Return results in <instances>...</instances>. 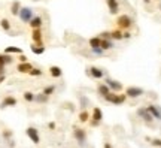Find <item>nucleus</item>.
I'll list each match as a JSON object with an SVG mask.
<instances>
[{
	"label": "nucleus",
	"mask_w": 161,
	"mask_h": 148,
	"mask_svg": "<svg viewBox=\"0 0 161 148\" xmlns=\"http://www.w3.org/2000/svg\"><path fill=\"white\" fill-rule=\"evenodd\" d=\"M105 99H106L109 103H113V105H122L125 102V99H127V96L125 94H118V93L115 91H110L107 96H105Z\"/></svg>",
	"instance_id": "f257e3e1"
},
{
	"label": "nucleus",
	"mask_w": 161,
	"mask_h": 148,
	"mask_svg": "<svg viewBox=\"0 0 161 148\" xmlns=\"http://www.w3.org/2000/svg\"><path fill=\"white\" fill-rule=\"evenodd\" d=\"M116 24H118L119 29L128 30V29L133 27V19H131V17H128V15H119L116 18Z\"/></svg>",
	"instance_id": "f03ea898"
},
{
	"label": "nucleus",
	"mask_w": 161,
	"mask_h": 148,
	"mask_svg": "<svg viewBox=\"0 0 161 148\" xmlns=\"http://www.w3.org/2000/svg\"><path fill=\"white\" fill-rule=\"evenodd\" d=\"M18 15H19V19L22 22H30V19L33 18V11L30 8H21Z\"/></svg>",
	"instance_id": "7ed1b4c3"
},
{
	"label": "nucleus",
	"mask_w": 161,
	"mask_h": 148,
	"mask_svg": "<svg viewBox=\"0 0 161 148\" xmlns=\"http://www.w3.org/2000/svg\"><path fill=\"white\" fill-rule=\"evenodd\" d=\"M143 88L140 87H127V90H125V96L127 97H131V99H136V97H140L143 94Z\"/></svg>",
	"instance_id": "20e7f679"
},
{
	"label": "nucleus",
	"mask_w": 161,
	"mask_h": 148,
	"mask_svg": "<svg viewBox=\"0 0 161 148\" xmlns=\"http://www.w3.org/2000/svg\"><path fill=\"white\" fill-rule=\"evenodd\" d=\"M25 133H27V136L32 139V142L33 144H39L40 142V136H39V132L35 129V127H29V129L25 130Z\"/></svg>",
	"instance_id": "39448f33"
},
{
	"label": "nucleus",
	"mask_w": 161,
	"mask_h": 148,
	"mask_svg": "<svg viewBox=\"0 0 161 148\" xmlns=\"http://www.w3.org/2000/svg\"><path fill=\"white\" fill-rule=\"evenodd\" d=\"M73 135H75L76 141H78V142H79L81 145H85V141H87V135H85V130H84V129H75Z\"/></svg>",
	"instance_id": "423d86ee"
},
{
	"label": "nucleus",
	"mask_w": 161,
	"mask_h": 148,
	"mask_svg": "<svg viewBox=\"0 0 161 148\" xmlns=\"http://www.w3.org/2000/svg\"><path fill=\"white\" fill-rule=\"evenodd\" d=\"M106 3H107V8H109V12L112 15H116L119 12V3H118V0H106Z\"/></svg>",
	"instance_id": "0eeeda50"
},
{
	"label": "nucleus",
	"mask_w": 161,
	"mask_h": 148,
	"mask_svg": "<svg viewBox=\"0 0 161 148\" xmlns=\"http://www.w3.org/2000/svg\"><path fill=\"white\" fill-rule=\"evenodd\" d=\"M106 84L109 85V88L115 93H119L122 90V84L119 81H113V79H106Z\"/></svg>",
	"instance_id": "6e6552de"
},
{
	"label": "nucleus",
	"mask_w": 161,
	"mask_h": 148,
	"mask_svg": "<svg viewBox=\"0 0 161 148\" xmlns=\"http://www.w3.org/2000/svg\"><path fill=\"white\" fill-rule=\"evenodd\" d=\"M146 109L149 111V114H151L154 118H157V120H161V109H160V106H157V105H149Z\"/></svg>",
	"instance_id": "1a4fd4ad"
},
{
	"label": "nucleus",
	"mask_w": 161,
	"mask_h": 148,
	"mask_svg": "<svg viewBox=\"0 0 161 148\" xmlns=\"http://www.w3.org/2000/svg\"><path fill=\"white\" fill-rule=\"evenodd\" d=\"M18 103V100L14 97V96H6L2 102V108H8V106H15Z\"/></svg>",
	"instance_id": "9d476101"
},
{
	"label": "nucleus",
	"mask_w": 161,
	"mask_h": 148,
	"mask_svg": "<svg viewBox=\"0 0 161 148\" xmlns=\"http://www.w3.org/2000/svg\"><path fill=\"white\" fill-rule=\"evenodd\" d=\"M33 69V66L29 63V61H24V63H19L17 66V71L19 72V74H29L30 71Z\"/></svg>",
	"instance_id": "9b49d317"
},
{
	"label": "nucleus",
	"mask_w": 161,
	"mask_h": 148,
	"mask_svg": "<svg viewBox=\"0 0 161 148\" xmlns=\"http://www.w3.org/2000/svg\"><path fill=\"white\" fill-rule=\"evenodd\" d=\"M89 75H91L92 78H96V79H102V78L105 76V72H103L102 69L96 67V66H91V67H89Z\"/></svg>",
	"instance_id": "f8f14e48"
},
{
	"label": "nucleus",
	"mask_w": 161,
	"mask_h": 148,
	"mask_svg": "<svg viewBox=\"0 0 161 148\" xmlns=\"http://www.w3.org/2000/svg\"><path fill=\"white\" fill-rule=\"evenodd\" d=\"M91 118L94 120V121H102L103 120V112H102V109L99 108V106H94L92 108V112H91Z\"/></svg>",
	"instance_id": "ddd939ff"
},
{
	"label": "nucleus",
	"mask_w": 161,
	"mask_h": 148,
	"mask_svg": "<svg viewBox=\"0 0 161 148\" xmlns=\"http://www.w3.org/2000/svg\"><path fill=\"white\" fill-rule=\"evenodd\" d=\"M29 24H30L32 29H40L42 24H43V19H42V17H33V18L30 19Z\"/></svg>",
	"instance_id": "4468645a"
},
{
	"label": "nucleus",
	"mask_w": 161,
	"mask_h": 148,
	"mask_svg": "<svg viewBox=\"0 0 161 148\" xmlns=\"http://www.w3.org/2000/svg\"><path fill=\"white\" fill-rule=\"evenodd\" d=\"M32 39H33L35 43H42V30H40V29H33Z\"/></svg>",
	"instance_id": "2eb2a0df"
},
{
	"label": "nucleus",
	"mask_w": 161,
	"mask_h": 148,
	"mask_svg": "<svg viewBox=\"0 0 161 148\" xmlns=\"http://www.w3.org/2000/svg\"><path fill=\"white\" fill-rule=\"evenodd\" d=\"M30 48H32V51L35 53L36 56H40V54L45 53V46H43V43H33Z\"/></svg>",
	"instance_id": "dca6fc26"
},
{
	"label": "nucleus",
	"mask_w": 161,
	"mask_h": 148,
	"mask_svg": "<svg viewBox=\"0 0 161 148\" xmlns=\"http://www.w3.org/2000/svg\"><path fill=\"white\" fill-rule=\"evenodd\" d=\"M137 114H139V115L142 117V118L145 120V121H148V123L154 120V117H152V115L149 114V111H148L146 108H145V109H143V108H142V109H139V111H137Z\"/></svg>",
	"instance_id": "f3484780"
},
{
	"label": "nucleus",
	"mask_w": 161,
	"mask_h": 148,
	"mask_svg": "<svg viewBox=\"0 0 161 148\" xmlns=\"http://www.w3.org/2000/svg\"><path fill=\"white\" fill-rule=\"evenodd\" d=\"M97 91H99V94H100V96H103V97H105V96H107V94L112 91V90L109 88V85H107V84H99Z\"/></svg>",
	"instance_id": "a211bd4d"
},
{
	"label": "nucleus",
	"mask_w": 161,
	"mask_h": 148,
	"mask_svg": "<svg viewBox=\"0 0 161 148\" xmlns=\"http://www.w3.org/2000/svg\"><path fill=\"white\" fill-rule=\"evenodd\" d=\"M14 61V58L11 57V54H0V66H5V64H11Z\"/></svg>",
	"instance_id": "6ab92c4d"
},
{
	"label": "nucleus",
	"mask_w": 161,
	"mask_h": 148,
	"mask_svg": "<svg viewBox=\"0 0 161 148\" xmlns=\"http://www.w3.org/2000/svg\"><path fill=\"white\" fill-rule=\"evenodd\" d=\"M100 48H102L103 51L112 50V48H113V43H112L110 39H102V42H100Z\"/></svg>",
	"instance_id": "aec40b11"
},
{
	"label": "nucleus",
	"mask_w": 161,
	"mask_h": 148,
	"mask_svg": "<svg viewBox=\"0 0 161 148\" xmlns=\"http://www.w3.org/2000/svg\"><path fill=\"white\" fill-rule=\"evenodd\" d=\"M100 42H102V37L96 36V37H91L88 43H89V46H91V50H96V48H100Z\"/></svg>",
	"instance_id": "412c9836"
},
{
	"label": "nucleus",
	"mask_w": 161,
	"mask_h": 148,
	"mask_svg": "<svg viewBox=\"0 0 161 148\" xmlns=\"http://www.w3.org/2000/svg\"><path fill=\"white\" fill-rule=\"evenodd\" d=\"M49 74L52 78H60L61 75H63V71H61V67H58V66H51L49 67Z\"/></svg>",
	"instance_id": "4be33fe9"
},
{
	"label": "nucleus",
	"mask_w": 161,
	"mask_h": 148,
	"mask_svg": "<svg viewBox=\"0 0 161 148\" xmlns=\"http://www.w3.org/2000/svg\"><path fill=\"white\" fill-rule=\"evenodd\" d=\"M5 54H22V50L18 48V46H6Z\"/></svg>",
	"instance_id": "5701e85b"
},
{
	"label": "nucleus",
	"mask_w": 161,
	"mask_h": 148,
	"mask_svg": "<svg viewBox=\"0 0 161 148\" xmlns=\"http://www.w3.org/2000/svg\"><path fill=\"white\" fill-rule=\"evenodd\" d=\"M110 39H115V40H121V39H124V37H122V32H121V29L112 30V32H110Z\"/></svg>",
	"instance_id": "b1692460"
},
{
	"label": "nucleus",
	"mask_w": 161,
	"mask_h": 148,
	"mask_svg": "<svg viewBox=\"0 0 161 148\" xmlns=\"http://www.w3.org/2000/svg\"><path fill=\"white\" fill-rule=\"evenodd\" d=\"M19 9H21L19 2H14L12 6H11V14H12V15H18V14H19Z\"/></svg>",
	"instance_id": "393cba45"
},
{
	"label": "nucleus",
	"mask_w": 161,
	"mask_h": 148,
	"mask_svg": "<svg viewBox=\"0 0 161 148\" xmlns=\"http://www.w3.org/2000/svg\"><path fill=\"white\" fill-rule=\"evenodd\" d=\"M0 27L5 30V32H9L11 30V22H9V19L8 18H3L0 21Z\"/></svg>",
	"instance_id": "a878e982"
},
{
	"label": "nucleus",
	"mask_w": 161,
	"mask_h": 148,
	"mask_svg": "<svg viewBox=\"0 0 161 148\" xmlns=\"http://www.w3.org/2000/svg\"><path fill=\"white\" fill-rule=\"evenodd\" d=\"M22 97H24V100H27V102H33V100L36 99V96L32 91H25L24 94H22Z\"/></svg>",
	"instance_id": "bb28decb"
},
{
	"label": "nucleus",
	"mask_w": 161,
	"mask_h": 148,
	"mask_svg": "<svg viewBox=\"0 0 161 148\" xmlns=\"http://www.w3.org/2000/svg\"><path fill=\"white\" fill-rule=\"evenodd\" d=\"M88 118H89L88 111H82L81 114H79V121H81V123H87Z\"/></svg>",
	"instance_id": "cd10ccee"
},
{
	"label": "nucleus",
	"mask_w": 161,
	"mask_h": 148,
	"mask_svg": "<svg viewBox=\"0 0 161 148\" xmlns=\"http://www.w3.org/2000/svg\"><path fill=\"white\" fill-rule=\"evenodd\" d=\"M42 74H43V72H42L40 69H37V67H33V69L29 72V75H30V76H40Z\"/></svg>",
	"instance_id": "c85d7f7f"
},
{
	"label": "nucleus",
	"mask_w": 161,
	"mask_h": 148,
	"mask_svg": "<svg viewBox=\"0 0 161 148\" xmlns=\"http://www.w3.org/2000/svg\"><path fill=\"white\" fill-rule=\"evenodd\" d=\"M54 90H55V87L54 85H49V87H46L45 90H43V94H46V96H51L54 93Z\"/></svg>",
	"instance_id": "c756f323"
},
{
	"label": "nucleus",
	"mask_w": 161,
	"mask_h": 148,
	"mask_svg": "<svg viewBox=\"0 0 161 148\" xmlns=\"http://www.w3.org/2000/svg\"><path fill=\"white\" fill-rule=\"evenodd\" d=\"M154 147H161V139H152V142H151Z\"/></svg>",
	"instance_id": "7c9ffc66"
},
{
	"label": "nucleus",
	"mask_w": 161,
	"mask_h": 148,
	"mask_svg": "<svg viewBox=\"0 0 161 148\" xmlns=\"http://www.w3.org/2000/svg\"><path fill=\"white\" fill-rule=\"evenodd\" d=\"M102 39H110V32H103L102 35H100Z\"/></svg>",
	"instance_id": "2f4dec72"
},
{
	"label": "nucleus",
	"mask_w": 161,
	"mask_h": 148,
	"mask_svg": "<svg viewBox=\"0 0 161 148\" xmlns=\"http://www.w3.org/2000/svg\"><path fill=\"white\" fill-rule=\"evenodd\" d=\"M122 37H124V39H130V37H131V33H130L128 30H125V32H122Z\"/></svg>",
	"instance_id": "473e14b6"
},
{
	"label": "nucleus",
	"mask_w": 161,
	"mask_h": 148,
	"mask_svg": "<svg viewBox=\"0 0 161 148\" xmlns=\"http://www.w3.org/2000/svg\"><path fill=\"white\" fill-rule=\"evenodd\" d=\"M24 61H27V57L24 54H19V63H24Z\"/></svg>",
	"instance_id": "72a5a7b5"
},
{
	"label": "nucleus",
	"mask_w": 161,
	"mask_h": 148,
	"mask_svg": "<svg viewBox=\"0 0 161 148\" xmlns=\"http://www.w3.org/2000/svg\"><path fill=\"white\" fill-rule=\"evenodd\" d=\"M0 75H5V66H0Z\"/></svg>",
	"instance_id": "f704fd0d"
},
{
	"label": "nucleus",
	"mask_w": 161,
	"mask_h": 148,
	"mask_svg": "<svg viewBox=\"0 0 161 148\" xmlns=\"http://www.w3.org/2000/svg\"><path fill=\"white\" fill-rule=\"evenodd\" d=\"M49 129H55V123H49Z\"/></svg>",
	"instance_id": "c9c22d12"
},
{
	"label": "nucleus",
	"mask_w": 161,
	"mask_h": 148,
	"mask_svg": "<svg viewBox=\"0 0 161 148\" xmlns=\"http://www.w3.org/2000/svg\"><path fill=\"white\" fill-rule=\"evenodd\" d=\"M3 81H5V75H0V84H2Z\"/></svg>",
	"instance_id": "e433bc0d"
},
{
	"label": "nucleus",
	"mask_w": 161,
	"mask_h": 148,
	"mask_svg": "<svg viewBox=\"0 0 161 148\" xmlns=\"http://www.w3.org/2000/svg\"><path fill=\"white\" fill-rule=\"evenodd\" d=\"M105 148H112V147H110V144H109V142H106V144H105Z\"/></svg>",
	"instance_id": "4c0bfd02"
},
{
	"label": "nucleus",
	"mask_w": 161,
	"mask_h": 148,
	"mask_svg": "<svg viewBox=\"0 0 161 148\" xmlns=\"http://www.w3.org/2000/svg\"><path fill=\"white\" fill-rule=\"evenodd\" d=\"M143 2H145V3H149V0H143Z\"/></svg>",
	"instance_id": "58836bf2"
},
{
	"label": "nucleus",
	"mask_w": 161,
	"mask_h": 148,
	"mask_svg": "<svg viewBox=\"0 0 161 148\" xmlns=\"http://www.w3.org/2000/svg\"><path fill=\"white\" fill-rule=\"evenodd\" d=\"M160 8H161V3H160Z\"/></svg>",
	"instance_id": "ea45409f"
},
{
	"label": "nucleus",
	"mask_w": 161,
	"mask_h": 148,
	"mask_svg": "<svg viewBox=\"0 0 161 148\" xmlns=\"http://www.w3.org/2000/svg\"><path fill=\"white\" fill-rule=\"evenodd\" d=\"M160 148H161V147H160Z\"/></svg>",
	"instance_id": "a19ab883"
}]
</instances>
